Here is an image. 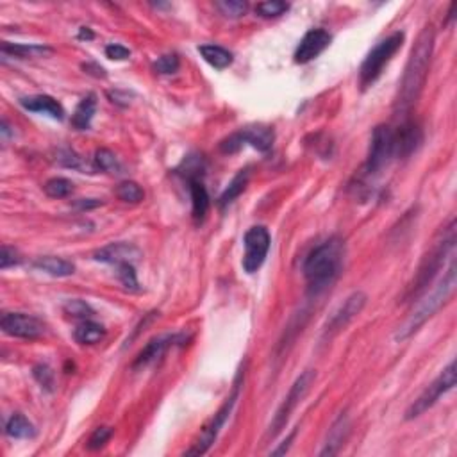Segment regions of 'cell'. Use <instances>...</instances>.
<instances>
[{
  "instance_id": "6da1fadb",
  "label": "cell",
  "mask_w": 457,
  "mask_h": 457,
  "mask_svg": "<svg viewBox=\"0 0 457 457\" xmlns=\"http://www.w3.org/2000/svg\"><path fill=\"white\" fill-rule=\"evenodd\" d=\"M434 27L425 25L424 30L418 34V40L412 45L409 61L405 64L404 77L400 81L398 95L395 98V112L397 115H409L411 109L420 98L424 91L425 81H427L429 68H431L432 52H434Z\"/></svg>"
},
{
  "instance_id": "7a4b0ae2",
  "label": "cell",
  "mask_w": 457,
  "mask_h": 457,
  "mask_svg": "<svg viewBox=\"0 0 457 457\" xmlns=\"http://www.w3.org/2000/svg\"><path fill=\"white\" fill-rule=\"evenodd\" d=\"M345 243L340 238H329L313 248L303 261V277L308 282L309 295L316 296L334 284L343 270Z\"/></svg>"
},
{
  "instance_id": "3957f363",
  "label": "cell",
  "mask_w": 457,
  "mask_h": 457,
  "mask_svg": "<svg viewBox=\"0 0 457 457\" xmlns=\"http://www.w3.org/2000/svg\"><path fill=\"white\" fill-rule=\"evenodd\" d=\"M452 255H456V220L453 218L446 227L439 231L431 250L422 259L418 272H416L411 286L405 291V302H415L418 296L424 295L445 265V259H450Z\"/></svg>"
},
{
  "instance_id": "277c9868",
  "label": "cell",
  "mask_w": 457,
  "mask_h": 457,
  "mask_svg": "<svg viewBox=\"0 0 457 457\" xmlns=\"http://www.w3.org/2000/svg\"><path fill=\"white\" fill-rule=\"evenodd\" d=\"M456 255H453V258H450V265L449 268H446L445 275L441 277V281L434 286V289H432L424 300H420V303L416 306L412 315L405 320L404 325L398 327L397 334H395V340L405 341L407 337H411L412 334L420 330V327L424 325L429 318H432V316L449 302L450 296L456 291Z\"/></svg>"
},
{
  "instance_id": "5b68a950",
  "label": "cell",
  "mask_w": 457,
  "mask_h": 457,
  "mask_svg": "<svg viewBox=\"0 0 457 457\" xmlns=\"http://www.w3.org/2000/svg\"><path fill=\"white\" fill-rule=\"evenodd\" d=\"M404 37L405 34L402 33V30H397V33L384 37L383 42H378L377 45L370 50V54L364 57L363 64H361L359 68V84L363 86V90L371 86V84L383 75L384 68L388 66L391 57L398 52V49H400L402 43H404Z\"/></svg>"
},
{
  "instance_id": "8992f818",
  "label": "cell",
  "mask_w": 457,
  "mask_h": 457,
  "mask_svg": "<svg viewBox=\"0 0 457 457\" xmlns=\"http://www.w3.org/2000/svg\"><path fill=\"white\" fill-rule=\"evenodd\" d=\"M241 386H243V371H240V374H238L236 381H234L233 391H231V395H228L227 400L224 402V405L218 409L216 415L213 416V420H211L209 424L202 429V432H200V436L197 438V441L193 443L192 449H187L186 452H184L186 456H200V453H206L207 450L213 446V443L216 441L218 434L221 432L224 425L227 424V420L231 418V412H233L234 405H236L238 398H240Z\"/></svg>"
},
{
  "instance_id": "52a82bcc",
  "label": "cell",
  "mask_w": 457,
  "mask_h": 457,
  "mask_svg": "<svg viewBox=\"0 0 457 457\" xmlns=\"http://www.w3.org/2000/svg\"><path fill=\"white\" fill-rule=\"evenodd\" d=\"M395 159V139L393 131L388 125H377L371 132L370 149H368L366 163H364V175L375 177L383 172Z\"/></svg>"
},
{
  "instance_id": "ba28073f",
  "label": "cell",
  "mask_w": 457,
  "mask_h": 457,
  "mask_svg": "<svg viewBox=\"0 0 457 457\" xmlns=\"http://www.w3.org/2000/svg\"><path fill=\"white\" fill-rule=\"evenodd\" d=\"M453 386H456V361H450L449 366L422 391L420 397L409 405L407 411H405V420H415V418L424 415V412L429 411L443 395L452 391Z\"/></svg>"
},
{
  "instance_id": "9c48e42d",
  "label": "cell",
  "mask_w": 457,
  "mask_h": 457,
  "mask_svg": "<svg viewBox=\"0 0 457 457\" xmlns=\"http://www.w3.org/2000/svg\"><path fill=\"white\" fill-rule=\"evenodd\" d=\"M315 378H316L315 370H306L300 377H296V381L291 384V388H289L288 395L284 397L282 404L279 405V409L275 411L274 420H272L270 427H268V438H275V436L286 427L289 416L293 415L296 405L302 402V398L308 395L309 388H311V384L315 383Z\"/></svg>"
},
{
  "instance_id": "30bf717a",
  "label": "cell",
  "mask_w": 457,
  "mask_h": 457,
  "mask_svg": "<svg viewBox=\"0 0 457 457\" xmlns=\"http://www.w3.org/2000/svg\"><path fill=\"white\" fill-rule=\"evenodd\" d=\"M274 129L265 127V125H254V127H245L225 138L220 143V150L224 154H236L238 150L243 149L245 145H250L259 152H268L274 145Z\"/></svg>"
},
{
  "instance_id": "8fae6325",
  "label": "cell",
  "mask_w": 457,
  "mask_h": 457,
  "mask_svg": "<svg viewBox=\"0 0 457 457\" xmlns=\"http://www.w3.org/2000/svg\"><path fill=\"white\" fill-rule=\"evenodd\" d=\"M245 255H243V270L247 274H255L265 262L268 250H270L272 238L265 225H254L245 233Z\"/></svg>"
},
{
  "instance_id": "7c38bea8",
  "label": "cell",
  "mask_w": 457,
  "mask_h": 457,
  "mask_svg": "<svg viewBox=\"0 0 457 457\" xmlns=\"http://www.w3.org/2000/svg\"><path fill=\"white\" fill-rule=\"evenodd\" d=\"M368 296L363 291H354L347 296L343 302L336 308V311L329 316L327 323L323 325L322 340H330L332 336H336L340 330L345 329L357 315L364 309L366 306Z\"/></svg>"
},
{
  "instance_id": "4fadbf2b",
  "label": "cell",
  "mask_w": 457,
  "mask_h": 457,
  "mask_svg": "<svg viewBox=\"0 0 457 457\" xmlns=\"http://www.w3.org/2000/svg\"><path fill=\"white\" fill-rule=\"evenodd\" d=\"M0 327L8 336L20 337V340H36L45 330L40 320L25 313H6L0 320Z\"/></svg>"
},
{
  "instance_id": "5bb4252c",
  "label": "cell",
  "mask_w": 457,
  "mask_h": 457,
  "mask_svg": "<svg viewBox=\"0 0 457 457\" xmlns=\"http://www.w3.org/2000/svg\"><path fill=\"white\" fill-rule=\"evenodd\" d=\"M330 34L325 29H311L309 33L303 34L300 40L299 47H296L293 59L296 64H306L309 61L316 59L327 47L330 45Z\"/></svg>"
},
{
  "instance_id": "9a60e30c",
  "label": "cell",
  "mask_w": 457,
  "mask_h": 457,
  "mask_svg": "<svg viewBox=\"0 0 457 457\" xmlns=\"http://www.w3.org/2000/svg\"><path fill=\"white\" fill-rule=\"evenodd\" d=\"M395 139V159H407L415 154L418 146L424 141V132L420 125L412 120H405L398 125L397 131H393Z\"/></svg>"
},
{
  "instance_id": "2e32d148",
  "label": "cell",
  "mask_w": 457,
  "mask_h": 457,
  "mask_svg": "<svg viewBox=\"0 0 457 457\" xmlns=\"http://www.w3.org/2000/svg\"><path fill=\"white\" fill-rule=\"evenodd\" d=\"M186 340L187 337L184 336V334H163V336H158V337H154V340H150L149 343H146L145 349L138 354V357H136L134 363H132V368L136 370V368H143V366H149V364L156 363L159 357L165 356V352L170 349V347L177 345V343H179V345H183Z\"/></svg>"
},
{
  "instance_id": "e0dca14e",
  "label": "cell",
  "mask_w": 457,
  "mask_h": 457,
  "mask_svg": "<svg viewBox=\"0 0 457 457\" xmlns=\"http://www.w3.org/2000/svg\"><path fill=\"white\" fill-rule=\"evenodd\" d=\"M95 261L109 262V265H122V262H132L141 259V250L131 243H109L108 247L95 252Z\"/></svg>"
},
{
  "instance_id": "ac0fdd59",
  "label": "cell",
  "mask_w": 457,
  "mask_h": 457,
  "mask_svg": "<svg viewBox=\"0 0 457 457\" xmlns=\"http://www.w3.org/2000/svg\"><path fill=\"white\" fill-rule=\"evenodd\" d=\"M20 104L23 109L30 112H42L47 117L54 118V120H63L64 109L59 102L50 95H33V97L20 98Z\"/></svg>"
},
{
  "instance_id": "d6986e66",
  "label": "cell",
  "mask_w": 457,
  "mask_h": 457,
  "mask_svg": "<svg viewBox=\"0 0 457 457\" xmlns=\"http://www.w3.org/2000/svg\"><path fill=\"white\" fill-rule=\"evenodd\" d=\"M187 190H190V197H192L193 220H195L197 224H202V221L206 220L207 213H209V206H211L209 193H207L202 179L187 180Z\"/></svg>"
},
{
  "instance_id": "ffe728a7",
  "label": "cell",
  "mask_w": 457,
  "mask_h": 457,
  "mask_svg": "<svg viewBox=\"0 0 457 457\" xmlns=\"http://www.w3.org/2000/svg\"><path fill=\"white\" fill-rule=\"evenodd\" d=\"M347 436H349V418H347V415H341L340 418L334 422L332 427L329 429L325 446L320 450V456H336V453L340 452L341 445H345Z\"/></svg>"
},
{
  "instance_id": "44dd1931",
  "label": "cell",
  "mask_w": 457,
  "mask_h": 457,
  "mask_svg": "<svg viewBox=\"0 0 457 457\" xmlns=\"http://www.w3.org/2000/svg\"><path fill=\"white\" fill-rule=\"evenodd\" d=\"M95 111H97V95L88 93L75 108L74 115H71V125L77 131H88L91 127Z\"/></svg>"
},
{
  "instance_id": "7402d4cb",
  "label": "cell",
  "mask_w": 457,
  "mask_h": 457,
  "mask_svg": "<svg viewBox=\"0 0 457 457\" xmlns=\"http://www.w3.org/2000/svg\"><path fill=\"white\" fill-rule=\"evenodd\" d=\"M34 266L37 270L45 272V274L52 275V277H70L75 274V265L71 261H66L63 258H56V255H43L34 261Z\"/></svg>"
},
{
  "instance_id": "603a6c76",
  "label": "cell",
  "mask_w": 457,
  "mask_h": 457,
  "mask_svg": "<svg viewBox=\"0 0 457 457\" xmlns=\"http://www.w3.org/2000/svg\"><path fill=\"white\" fill-rule=\"evenodd\" d=\"M104 325H100V323L97 322H91V320H83L74 330V337L79 345H95V343H98L100 340H104Z\"/></svg>"
},
{
  "instance_id": "cb8c5ba5",
  "label": "cell",
  "mask_w": 457,
  "mask_h": 457,
  "mask_svg": "<svg viewBox=\"0 0 457 457\" xmlns=\"http://www.w3.org/2000/svg\"><path fill=\"white\" fill-rule=\"evenodd\" d=\"M199 52L204 57V61L209 63L213 68H216V70H225L234 61L233 52H228L227 49L220 45H200Z\"/></svg>"
},
{
  "instance_id": "d4e9b609",
  "label": "cell",
  "mask_w": 457,
  "mask_h": 457,
  "mask_svg": "<svg viewBox=\"0 0 457 457\" xmlns=\"http://www.w3.org/2000/svg\"><path fill=\"white\" fill-rule=\"evenodd\" d=\"M6 434L13 439H29L36 436V429L34 425L27 420L22 412H15L11 415L8 422H6Z\"/></svg>"
},
{
  "instance_id": "484cf974",
  "label": "cell",
  "mask_w": 457,
  "mask_h": 457,
  "mask_svg": "<svg viewBox=\"0 0 457 457\" xmlns=\"http://www.w3.org/2000/svg\"><path fill=\"white\" fill-rule=\"evenodd\" d=\"M248 179H250V172H248V168L241 170V172L238 173V175L234 177L231 183H228V186L224 190V193H221L220 199H218V206L225 207V206H228V204H233L234 200H236L238 197L245 192V187H247V184H248Z\"/></svg>"
},
{
  "instance_id": "4316f807",
  "label": "cell",
  "mask_w": 457,
  "mask_h": 457,
  "mask_svg": "<svg viewBox=\"0 0 457 457\" xmlns=\"http://www.w3.org/2000/svg\"><path fill=\"white\" fill-rule=\"evenodd\" d=\"M52 52V49L43 45H20V43H2V54L4 56L18 57V59H27V57H40L45 54Z\"/></svg>"
},
{
  "instance_id": "83f0119b",
  "label": "cell",
  "mask_w": 457,
  "mask_h": 457,
  "mask_svg": "<svg viewBox=\"0 0 457 457\" xmlns=\"http://www.w3.org/2000/svg\"><path fill=\"white\" fill-rule=\"evenodd\" d=\"M93 165H95V168L100 170V172H105V173H118L122 168L120 163H118L117 156L112 154L111 150H108V149H98L97 152H95Z\"/></svg>"
},
{
  "instance_id": "f1b7e54d",
  "label": "cell",
  "mask_w": 457,
  "mask_h": 457,
  "mask_svg": "<svg viewBox=\"0 0 457 457\" xmlns=\"http://www.w3.org/2000/svg\"><path fill=\"white\" fill-rule=\"evenodd\" d=\"M117 197L122 200V202L127 204H138L141 202L143 197H145V192L143 187L139 186L134 180H124L117 186Z\"/></svg>"
},
{
  "instance_id": "f546056e",
  "label": "cell",
  "mask_w": 457,
  "mask_h": 457,
  "mask_svg": "<svg viewBox=\"0 0 457 457\" xmlns=\"http://www.w3.org/2000/svg\"><path fill=\"white\" fill-rule=\"evenodd\" d=\"M43 190L50 199H64L74 192V183L70 179H64V177H52V179L47 180Z\"/></svg>"
},
{
  "instance_id": "4dcf8cb0",
  "label": "cell",
  "mask_w": 457,
  "mask_h": 457,
  "mask_svg": "<svg viewBox=\"0 0 457 457\" xmlns=\"http://www.w3.org/2000/svg\"><path fill=\"white\" fill-rule=\"evenodd\" d=\"M63 311L66 313L68 316H71V318H79V320H90L91 316L95 315L93 308H91L90 303H88L86 300H81V299L66 300L63 306Z\"/></svg>"
},
{
  "instance_id": "1f68e13d",
  "label": "cell",
  "mask_w": 457,
  "mask_h": 457,
  "mask_svg": "<svg viewBox=\"0 0 457 457\" xmlns=\"http://www.w3.org/2000/svg\"><path fill=\"white\" fill-rule=\"evenodd\" d=\"M288 9V2H281V0H266V2H259L255 6V13L262 18H277V16L284 15Z\"/></svg>"
},
{
  "instance_id": "d6a6232c",
  "label": "cell",
  "mask_w": 457,
  "mask_h": 457,
  "mask_svg": "<svg viewBox=\"0 0 457 457\" xmlns=\"http://www.w3.org/2000/svg\"><path fill=\"white\" fill-rule=\"evenodd\" d=\"M214 8L221 13L227 18H240L247 13L248 4L247 2H241V0H221V2H216Z\"/></svg>"
},
{
  "instance_id": "836d02e7",
  "label": "cell",
  "mask_w": 457,
  "mask_h": 457,
  "mask_svg": "<svg viewBox=\"0 0 457 457\" xmlns=\"http://www.w3.org/2000/svg\"><path fill=\"white\" fill-rule=\"evenodd\" d=\"M118 268V279H120L122 286L129 291H139V282L136 277V270L132 262H122L117 266Z\"/></svg>"
},
{
  "instance_id": "e575fe53",
  "label": "cell",
  "mask_w": 457,
  "mask_h": 457,
  "mask_svg": "<svg viewBox=\"0 0 457 457\" xmlns=\"http://www.w3.org/2000/svg\"><path fill=\"white\" fill-rule=\"evenodd\" d=\"M179 66H180V61L177 54H165V56H161L154 63V70L163 75L175 74V71L179 70Z\"/></svg>"
},
{
  "instance_id": "d590c367",
  "label": "cell",
  "mask_w": 457,
  "mask_h": 457,
  "mask_svg": "<svg viewBox=\"0 0 457 457\" xmlns=\"http://www.w3.org/2000/svg\"><path fill=\"white\" fill-rule=\"evenodd\" d=\"M57 163L66 168H74V170H84L86 168V161L81 158L79 154H75L74 150H59L57 152Z\"/></svg>"
},
{
  "instance_id": "8d00e7d4",
  "label": "cell",
  "mask_w": 457,
  "mask_h": 457,
  "mask_svg": "<svg viewBox=\"0 0 457 457\" xmlns=\"http://www.w3.org/2000/svg\"><path fill=\"white\" fill-rule=\"evenodd\" d=\"M33 375L37 384L47 391H54V371L47 364H36L33 368Z\"/></svg>"
},
{
  "instance_id": "74e56055",
  "label": "cell",
  "mask_w": 457,
  "mask_h": 457,
  "mask_svg": "<svg viewBox=\"0 0 457 457\" xmlns=\"http://www.w3.org/2000/svg\"><path fill=\"white\" fill-rule=\"evenodd\" d=\"M112 436V429L111 427H98L95 429L93 434L90 436V439H88V449L90 450H98L102 449V446L105 445V443L111 439Z\"/></svg>"
},
{
  "instance_id": "f35d334b",
  "label": "cell",
  "mask_w": 457,
  "mask_h": 457,
  "mask_svg": "<svg viewBox=\"0 0 457 457\" xmlns=\"http://www.w3.org/2000/svg\"><path fill=\"white\" fill-rule=\"evenodd\" d=\"M20 255L15 248L8 247V245H2V250H0V268L2 270H8L11 266L18 265Z\"/></svg>"
},
{
  "instance_id": "ab89813d",
  "label": "cell",
  "mask_w": 457,
  "mask_h": 457,
  "mask_svg": "<svg viewBox=\"0 0 457 457\" xmlns=\"http://www.w3.org/2000/svg\"><path fill=\"white\" fill-rule=\"evenodd\" d=\"M105 56L112 61H124L131 57V50L120 43H111V45L105 47Z\"/></svg>"
},
{
  "instance_id": "60d3db41",
  "label": "cell",
  "mask_w": 457,
  "mask_h": 457,
  "mask_svg": "<svg viewBox=\"0 0 457 457\" xmlns=\"http://www.w3.org/2000/svg\"><path fill=\"white\" fill-rule=\"evenodd\" d=\"M295 436H296V429H293V431L288 434V438H286L284 441H282L281 445L277 446V449L272 450V452H270L272 456H284V453L289 450V446H291V441L295 439Z\"/></svg>"
},
{
  "instance_id": "b9f144b4",
  "label": "cell",
  "mask_w": 457,
  "mask_h": 457,
  "mask_svg": "<svg viewBox=\"0 0 457 457\" xmlns=\"http://www.w3.org/2000/svg\"><path fill=\"white\" fill-rule=\"evenodd\" d=\"M108 97L111 98L112 104H118V105H129V98H131L127 91H120V90L109 91Z\"/></svg>"
},
{
  "instance_id": "7bdbcfd3",
  "label": "cell",
  "mask_w": 457,
  "mask_h": 457,
  "mask_svg": "<svg viewBox=\"0 0 457 457\" xmlns=\"http://www.w3.org/2000/svg\"><path fill=\"white\" fill-rule=\"evenodd\" d=\"M83 70L86 71V74L93 75V77H98V79H100V77H102V79H104L105 75H108V74H105L104 68L98 66L97 63H84L83 64Z\"/></svg>"
},
{
  "instance_id": "ee69618b",
  "label": "cell",
  "mask_w": 457,
  "mask_h": 457,
  "mask_svg": "<svg viewBox=\"0 0 457 457\" xmlns=\"http://www.w3.org/2000/svg\"><path fill=\"white\" fill-rule=\"evenodd\" d=\"M75 206L79 207V209H91V207L102 206V202L97 199H81L79 202L75 204Z\"/></svg>"
},
{
  "instance_id": "f6af8a7d",
  "label": "cell",
  "mask_w": 457,
  "mask_h": 457,
  "mask_svg": "<svg viewBox=\"0 0 457 457\" xmlns=\"http://www.w3.org/2000/svg\"><path fill=\"white\" fill-rule=\"evenodd\" d=\"M79 40H93V33L88 27H81L79 30Z\"/></svg>"
},
{
  "instance_id": "bcb514c9",
  "label": "cell",
  "mask_w": 457,
  "mask_h": 457,
  "mask_svg": "<svg viewBox=\"0 0 457 457\" xmlns=\"http://www.w3.org/2000/svg\"><path fill=\"white\" fill-rule=\"evenodd\" d=\"M11 134V131H9V125H8V122L6 120H2V136H4V138H8V136Z\"/></svg>"
}]
</instances>
